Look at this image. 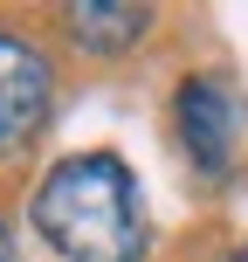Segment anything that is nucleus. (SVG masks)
<instances>
[{"mask_svg":"<svg viewBox=\"0 0 248 262\" xmlns=\"http://www.w3.org/2000/svg\"><path fill=\"white\" fill-rule=\"evenodd\" d=\"M35 235L62 262H145L152 249V214H145L138 172L118 152H69L41 172L35 200Z\"/></svg>","mask_w":248,"mask_h":262,"instance_id":"1","label":"nucleus"},{"mask_svg":"<svg viewBox=\"0 0 248 262\" xmlns=\"http://www.w3.org/2000/svg\"><path fill=\"white\" fill-rule=\"evenodd\" d=\"M172 131H179V152L200 180H228L241 159V131H248V111H241V90L221 76V69H200V76L179 83L172 97Z\"/></svg>","mask_w":248,"mask_h":262,"instance_id":"2","label":"nucleus"},{"mask_svg":"<svg viewBox=\"0 0 248 262\" xmlns=\"http://www.w3.org/2000/svg\"><path fill=\"white\" fill-rule=\"evenodd\" d=\"M55 118V62L21 28H0V166L28 159Z\"/></svg>","mask_w":248,"mask_h":262,"instance_id":"3","label":"nucleus"},{"mask_svg":"<svg viewBox=\"0 0 248 262\" xmlns=\"http://www.w3.org/2000/svg\"><path fill=\"white\" fill-rule=\"evenodd\" d=\"M62 41L76 55H90V62H118V55H131L145 35H152L159 14L145 7V0H69L62 14Z\"/></svg>","mask_w":248,"mask_h":262,"instance_id":"4","label":"nucleus"},{"mask_svg":"<svg viewBox=\"0 0 248 262\" xmlns=\"http://www.w3.org/2000/svg\"><path fill=\"white\" fill-rule=\"evenodd\" d=\"M0 262H21V249H14V221L0 214Z\"/></svg>","mask_w":248,"mask_h":262,"instance_id":"5","label":"nucleus"},{"mask_svg":"<svg viewBox=\"0 0 248 262\" xmlns=\"http://www.w3.org/2000/svg\"><path fill=\"white\" fill-rule=\"evenodd\" d=\"M214 262H241V255H214Z\"/></svg>","mask_w":248,"mask_h":262,"instance_id":"6","label":"nucleus"},{"mask_svg":"<svg viewBox=\"0 0 248 262\" xmlns=\"http://www.w3.org/2000/svg\"><path fill=\"white\" fill-rule=\"evenodd\" d=\"M241 262H248V249H241Z\"/></svg>","mask_w":248,"mask_h":262,"instance_id":"7","label":"nucleus"}]
</instances>
